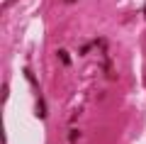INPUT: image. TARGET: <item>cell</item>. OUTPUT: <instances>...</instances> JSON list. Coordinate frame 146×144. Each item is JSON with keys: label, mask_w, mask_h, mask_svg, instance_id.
<instances>
[{"label": "cell", "mask_w": 146, "mask_h": 144, "mask_svg": "<svg viewBox=\"0 0 146 144\" xmlns=\"http://www.w3.org/2000/svg\"><path fill=\"white\" fill-rule=\"evenodd\" d=\"M36 117H39V120L46 117V103H44L42 95H36Z\"/></svg>", "instance_id": "obj_1"}, {"label": "cell", "mask_w": 146, "mask_h": 144, "mask_svg": "<svg viewBox=\"0 0 146 144\" xmlns=\"http://www.w3.org/2000/svg\"><path fill=\"white\" fill-rule=\"evenodd\" d=\"M56 56H58V61H61L63 66H68V64H71V54H68L66 49H58V52H56Z\"/></svg>", "instance_id": "obj_2"}, {"label": "cell", "mask_w": 146, "mask_h": 144, "mask_svg": "<svg viewBox=\"0 0 146 144\" xmlns=\"http://www.w3.org/2000/svg\"><path fill=\"white\" fill-rule=\"evenodd\" d=\"M22 73H25V76H27V81H29V83H32V86H34V90H36V93H39V83H36V78H34V73H32V71H29V68H25V71H22Z\"/></svg>", "instance_id": "obj_3"}, {"label": "cell", "mask_w": 146, "mask_h": 144, "mask_svg": "<svg viewBox=\"0 0 146 144\" xmlns=\"http://www.w3.org/2000/svg\"><path fill=\"white\" fill-rule=\"evenodd\" d=\"M78 137H80L78 129H71V132H68V142H78Z\"/></svg>", "instance_id": "obj_4"}, {"label": "cell", "mask_w": 146, "mask_h": 144, "mask_svg": "<svg viewBox=\"0 0 146 144\" xmlns=\"http://www.w3.org/2000/svg\"><path fill=\"white\" fill-rule=\"evenodd\" d=\"M7 93H10V88H7V83H5V86H3V93H0V100H3V103L7 100Z\"/></svg>", "instance_id": "obj_5"}, {"label": "cell", "mask_w": 146, "mask_h": 144, "mask_svg": "<svg viewBox=\"0 0 146 144\" xmlns=\"http://www.w3.org/2000/svg\"><path fill=\"white\" fill-rule=\"evenodd\" d=\"M144 17H146V5H144Z\"/></svg>", "instance_id": "obj_6"}, {"label": "cell", "mask_w": 146, "mask_h": 144, "mask_svg": "<svg viewBox=\"0 0 146 144\" xmlns=\"http://www.w3.org/2000/svg\"><path fill=\"white\" fill-rule=\"evenodd\" d=\"M63 3H73V0H63Z\"/></svg>", "instance_id": "obj_7"}]
</instances>
